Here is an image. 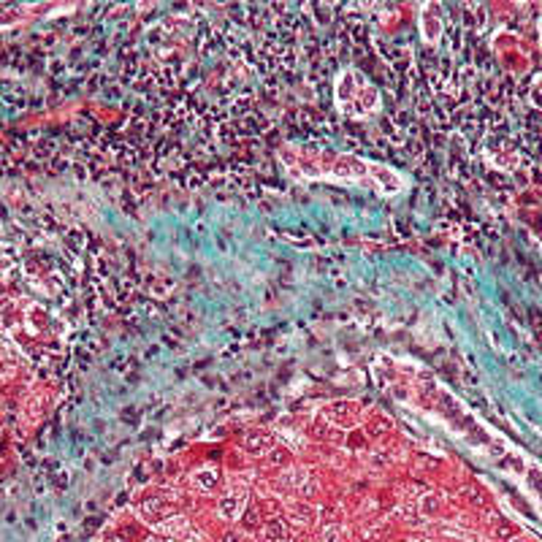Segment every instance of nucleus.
<instances>
[{"instance_id":"f257e3e1","label":"nucleus","mask_w":542,"mask_h":542,"mask_svg":"<svg viewBox=\"0 0 542 542\" xmlns=\"http://www.w3.org/2000/svg\"><path fill=\"white\" fill-rule=\"evenodd\" d=\"M304 480H307V469L304 467H290L288 472L282 474V483H290V486H296V488H301Z\"/></svg>"}]
</instances>
